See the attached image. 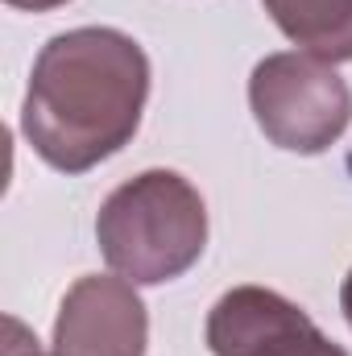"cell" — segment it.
<instances>
[{"mask_svg": "<svg viewBox=\"0 0 352 356\" xmlns=\"http://www.w3.org/2000/svg\"><path fill=\"white\" fill-rule=\"evenodd\" d=\"M211 356H349L319 323L269 286H232L207 311Z\"/></svg>", "mask_w": 352, "mask_h": 356, "instance_id": "cell-4", "label": "cell"}, {"mask_svg": "<svg viewBox=\"0 0 352 356\" xmlns=\"http://www.w3.org/2000/svg\"><path fill=\"white\" fill-rule=\"evenodd\" d=\"M8 8H21V13H50V8H63L71 0H4Z\"/></svg>", "mask_w": 352, "mask_h": 356, "instance_id": "cell-8", "label": "cell"}, {"mask_svg": "<svg viewBox=\"0 0 352 356\" xmlns=\"http://www.w3.org/2000/svg\"><path fill=\"white\" fill-rule=\"evenodd\" d=\"M145 99L150 58L141 42L112 25H79L38 50L21 133L50 170L88 175L137 137Z\"/></svg>", "mask_w": 352, "mask_h": 356, "instance_id": "cell-1", "label": "cell"}, {"mask_svg": "<svg viewBox=\"0 0 352 356\" xmlns=\"http://www.w3.org/2000/svg\"><path fill=\"white\" fill-rule=\"evenodd\" d=\"M150 311L133 282L88 273L79 277L54 319L58 356H145Z\"/></svg>", "mask_w": 352, "mask_h": 356, "instance_id": "cell-5", "label": "cell"}, {"mask_svg": "<svg viewBox=\"0 0 352 356\" xmlns=\"http://www.w3.org/2000/svg\"><path fill=\"white\" fill-rule=\"evenodd\" d=\"M0 356H58V353H42L38 336H29V327L21 319H4V353Z\"/></svg>", "mask_w": 352, "mask_h": 356, "instance_id": "cell-7", "label": "cell"}, {"mask_svg": "<svg viewBox=\"0 0 352 356\" xmlns=\"http://www.w3.org/2000/svg\"><path fill=\"white\" fill-rule=\"evenodd\" d=\"M249 108L269 145L286 154H323L352 124V91L332 63L282 50L265 54L249 75Z\"/></svg>", "mask_w": 352, "mask_h": 356, "instance_id": "cell-3", "label": "cell"}, {"mask_svg": "<svg viewBox=\"0 0 352 356\" xmlns=\"http://www.w3.org/2000/svg\"><path fill=\"white\" fill-rule=\"evenodd\" d=\"M269 21L323 63H352V0H262Z\"/></svg>", "mask_w": 352, "mask_h": 356, "instance_id": "cell-6", "label": "cell"}, {"mask_svg": "<svg viewBox=\"0 0 352 356\" xmlns=\"http://www.w3.org/2000/svg\"><path fill=\"white\" fill-rule=\"evenodd\" d=\"M340 311H344V323L352 327V269L344 277V286H340Z\"/></svg>", "mask_w": 352, "mask_h": 356, "instance_id": "cell-9", "label": "cell"}, {"mask_svg": "<svg viewBox=\"0 0 352 356\" xmlns=\"http://www.w3.org/2000/svg\"><path fill=\"white\" fill-rule=\"evenodd\" d=\"M95 245L133 286L175 282L207 249V203L178 170H141L99 203Z\"/></svg>", "mask_w": 352, "mask_h": 356, "instance_id": "cell-2", "label": "cell"}]
</instances>
